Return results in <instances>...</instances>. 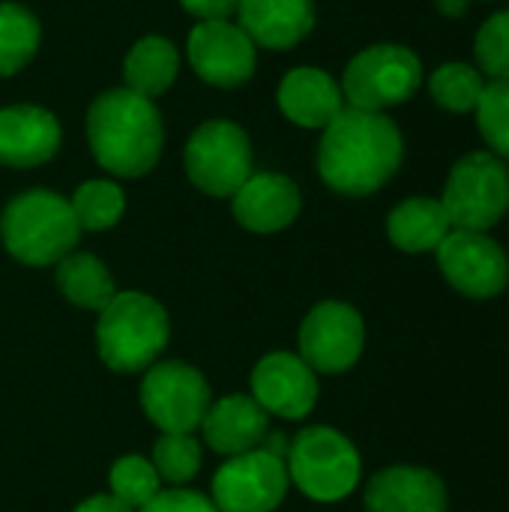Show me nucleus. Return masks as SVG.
<instances>
[{"label":"nucleus","mask_w":509,"mask_h":512,"mask_svg":"<svg viewBox=\"0 0 509 512\" xmlns=\"http://www.w3.org/2000/svg\"><path fill=\"white\" fill-rule=\"evenodd\" d=\"M402 132L381 111L342 108L318 147V171L324 183L342 195L378 192L402 165Z\"/></svg>","instance_id":"1"},{"label":"nucleus","mask_w":509,"mask_h":512,"mask_svg":"<svg viewBox=\"0 0 509 512\" xmlns=\"http://www.w3.org/2000/svg\"><path fill=\"white\" fill-rule=\"evenodd\" d=\"M90 150L117 177H141L162 156V117L147 96L123 90L102 93L87 114Z\"/></svg>","instance_id":"2"},{"label":"nucleus","mask_w":509,"mask_h":512,"mask_svg":"<svg viewBox=\"0 0 509 512\" xmlns=\"http://www.w3.org/2000/svg\"><path fill=\"white\" fill-rule=\"evenodd\" d=\"M0 234L12 258L30 267H48L75 252L81 228L66 198L48 189H33L9 201Z\"/></svg>","instance_id":"3"},{"label":"nucleus","mask_w":509,"mask_h":512,"mask_svg":"<svg viewBox=\"0 0 509 512\" xmlns=\"http://www.w3.org/2000/svg\"><path fill=\"white\" fill-rule=\"evenodd\" d=\"M168 312L141 291L114 294L96 324L99 357L114 372L147 369L168 345Z\"/></svg>","instance_id":"4"},{"label":"nucleus","mask_w":509,"mask_h":512,"mask_svg":"<svg viewBox=\"0 0 509 512\" xmlns=\"http://www.w3.org/2000/svg\"><path fill=\"white\" fill-rule=\"evenodd\" d=\"M288 477L294 486L321 504H333L348 498L360 483V453L357 447L330 426L303 429L288 444Z\"/></svg>","instance_id":"5"},{"label":"nucleus","mask_w":509,"mask_h":512,"mask_svg":"<svg viewBox=\"0 0 509 512\" xmlns=\"http://www.w3.org/2000/svg\"><path fill=\"white\" fill-rule=\"evenodd\" d=\"M450 225L459 231H489L509 210V168L486 150L462 156L438 198Z\"/></svg>","instance_id":"6"},{"label":"nucleus","mask_w":509,"mask_h":512,"mask_svg":"<svg viewBox=\"0 0 509 512\" xmlns=\"http://www.w3.org/2000/svg\"><path fill=\"white\" fill-rule=\"evenodd\" d=\"M423 81L420 57L405 45H372L360 51L342 78V96L351 108L360 111H384L399 105L417 93Z\"/></svg>","instance_id":"7"},{"label":"nucleus","mask_w":509,"mask_h":512,"mask_svg":"<svg viewBox=\"0 0 509 512\" xmlns=\"http://www.w3.org/2000/svg\"><path fill=\"white\" fill-rule=\"evenodd\" d=\"M186 174L207 195H234L252 177L246 132L231 120H210L198 126L186 144Z\"/></svg>","instance_id":"8"},{"label":"nucleus","mask_w":509,"mask_h":512,"mask_svg":"<svg viewBox=\"0 0 509 512\" xmlns=\"http://www.w3.org/2000/svg\"><path fill=\"white\" fill-rule=\"evenodd\" d=\"M141 408L165 435H192L210 411V387L180 360L159 363L141 381Z\"/></svg>","instance_id":"9"},{"label":"nucleus","mask_w":509,"mask_h":512,"mask_svg":"<svg viewBox=\"0 0 509 512\" xmlns=\"http://www.w3.org/2000/svg\"><path fill=\"white\" fill-rule=\"evenodd\" d=\"M288 465L282 456L258 447L231 456L213 477V504L219 512H273L288 492Z\"/></svg>","instance_id":"10"},{"label":"nucleus","mask_w":509,"mask_h":512,"mask_svg":"<svg viewBox=\"0 0 509 512\" xmlns=\"http://www.w3.org/2000/svg\"><path fill=\"white\" fill-rule=\"evenodd\" d=\"M444 279L471 300H492L509 282V258L489 231L453 228L435 249Z\"/></svg>","instance_id":"11"},{"label":"nucleus","mask_w":509,"mask_h":512,"mask_svg":"<svg viewBox=\"0 0 509 512\" xmlns=\"http://www.w3.org/2000/svg\"><path fill=\"white\" fill-rule=\"evenodd\" d=\"M366 345V327L354 306L327 300L318 303L300 327V360L312 372H348Z\"/></svg>","instance_id":"12"},{"label":"nucleus","mask_w":509,"mask_h":512,"mask_svg":"<svg viewBox=\"0 0 509 512\" xmlns=\"http://www.w3.org/2000/svg\"><path fill=\"white\" fill-rule=\"evenodd\" d=\"M195 72L216 87H237L255 72V42L231 21H201L189 33Z\"/></svg>","instance_id":"13"},{"label":"nucleus","mask_w":509,"mask_h":512,"mask_svg":"<svg viewBox=\"0 0 509 512\" xmlns=\"http://www.w3.org/2000/svg\"><path fill=\"white\" fill-rule=\"evenodd\" d=\"M252 399L267 414L303 420L318 402V378L300 357L276 351L252 369Z\"/></svg>","instance_id":"14"},{"label":"nucleus","mask_w":509,"mask_h":512,"mask_svg":"<svg viewBox=\"0 0 509 512\" xmlns=\"http://www.w3.org/2000/svg\"><path fill=\"white\" fill-rule=\"evenodd\" d=\"M447 483L420 465H390L366 486L369 512H447Z\"/></svg>","instance_id":"15"},{"label":"nucleus","mask_w":509,"mask_h":512,"mask_svg":"<svg viewBox=\"0 0 509 512\" xmlns=\"http://www.w3.org/2000/svg\"><path fill=\"white\" fill-rule=\"evenodd\" d=\"M60 123L39 105H12L0 111V165L33 168L60 147Z\"/></svg>","instance_id":"16"},{"label":"nucleus","mask_w":509,"mask_h":512,"mask_svg":"<svg viewBox=\"0 0 509 512\" xmlns=\"http://www.w3.org/2000/svg\"><path fill=\"white\" fill-rule=\"evenodd\" d=\"M231 198L237 222L255 234L282 231L300 213V189L282 174H252Z\"/></svg>","instance_id":"17"},{"label":"nucleus","mask_w":509,"mask_h":512,"mask_svg":"<svg viewBox=\"0 0 509 512\" xmlns=\"http://www.w3.org/2000/svg\"><path fill=\"white\" fill-rule=\"evenodd\" d=\"M201 429H204V441L222 456H240L258 450L270 435L267 411L252 396L243 393L225 396L216 405H210Z\"/></svg>","instance_id":"18"},{"label":"nucleus","mask_w":509,"mask_h":512,"mask_svg":"<svg viewBox=\"0 0 509 512\" xmlns=\"http://www.w3.org/2000/svg\"><path fill=\"white\" fill-rule=\"evenodd\" d=\"M240 30L264 48H291L315 27V0H240Z\"/></svg>","instance_id":"19"},{"label":"nucleus","mask_w":509,"mask_h":512,"mask_svg":"<svg viewBox=\"0 0 509 512\" xmlns=\"http://www.w3.org/2000/svg\"><path fill=\"white\" fill-rule=\"evenodd\" d=\"M279 108L288 120L306 129H324L345 108L342 87L315 66L291 69L279 84Z\"/></svg>","instance_id":"20"},{"label":"nucleus","mask_w":509,"mask_h":512,"mask_svg":"<svg viewBox=\"0 0 509 512\" xmlns=\"http://www.w3.org/2000/svg\"><path fill=\"white\" fill-rule=\"evenodd\" d=\"M450 231L453 225L438 198H408L399 207H393L387 219V234L393 246L411 255L435 252Z\"/></svg>","instance_id":"21"},{"label":"nucleus","mask_w":509,"mask_h":512,"mask_svg":"<svg viewBox=\"0 0 509 512\" xmlns=\"http://www.w3.org/2000/svg\"><path fill=\"white\" fill-rule=\"evenodd\" d=\"M177 66H180V57L168 39L144 36L126 54V63H123L126 87L138 96L153 99L171 87V81L177 78Z\"/></svg>","instance_id":"22"},{"label":"nucleus","mask_w":509,"mask_h":512,"mask_svg":"<svg viewBox=\"0 0 509 512\" xmlns=\"http://www.w3.org/2000/svg\"><path fill=\"white\" fill-rule=\"evenodd\" d=\"M57 288L81 309H105L114 300V279L108 267L90 252H69L57 261Z\"/></svg>","instance_id":"23"},{"label":"nucleus","mask_w":509,"mask_h":512,"mask_svg":"<svg viewBox=\"0 0 509 512\" xmlns=\"http://www.w3.org/2000/svg\"><path fill=\"white\" fill-rule=\"evenodd\" d=\"M39 48V21L18 3H0V78L15 75Z\"/></svg>","instance_id":"24"},{"label":"nucleus","mask_w":509,"mask_h":512,"mask_svg":"<svg viewBox=\"0 0 509 512\" xmlns=\"http://www.w3.org/2000/svg\"><path fill=\"white\" fill-rule=\"evenodd\" d=\"M483 90H486L483 75L474 66H468V63H444L429 78L432 99L441 108L453 111V114L477 111V102H480Z\"/></svg>","instance_id":"25"},{"label":"nucleus","mask_w":509,"mask_h":512,"mask_svg":"<svg viewBox=\"0 0 509 512\" xmlns=\"http://www.w3.org/2000/svg\"><path fill=\"white\" fill-rule=\"evenodd\" d=\"M81 231H108L123 216V189L111 180H87L69 201Z\"/></svg>","instance_id":"26"},{"label":"nucleus","mask_w":509,"mask_h":512,"mask_svg":"<svg viewBox=\"0 0 509 512\" xmlns=\"http://www.w3.org/2000/svg\"><path fill=\"white\" fill-rule=\"evenodd\" d=\"M108 483H111V495L132 510H141L144 504H150L159 495V474H156L153 462H147L141 456L117 459L111 465Z\"/></svg>","instance_id":"27"},{"label":"nucleus","mask_w":509,"mask_h":512,"mask_svg":"<svg viewBox=\"0 0 509 512\" xmlns=\"http://www.w3.org/2000/svg\"><path fill=\"white\" fill-rule=\"evenodd\" d=\"M477 123L492 153L509 162V78L486 84L477 102Z\"/></svg>","instance_id":"28"},{"label":"nucleus","mask_w":509,"mask_h":512,"mask_svg":"<svg viewBox=\"0 0 509 512\" xmlns=\"http://www.w3.org/2000/svg\"><path fill=\"white\" fill-rule=\"evenodd\" d=\"M153 468L159 480L186 483L201 468V447L192 435H162L153 447Z\"/></svg>","instance_id":"29"},{"label":"nucleus","mask_w":509,"mask_h":512,"mask_svg":"<svg viewBox=\"0 0 509 512\" xmlns=\"http://www.w3.org/2000/svg\"><path fill=\"white\" fill-rule=\"evenodd\" d=\"M474 54H477L480 69H483L492 81L509 78V9L495 12V15L480 27Z\"/></svg>","instance_id":"30"},{"label":"nucleus","mask_w":509,"mask_h":512,"mask_svg":"<svg viewBox=\"0 0 509 512\" xmlns=\"http://www.w3.org/2000/svg\"><path fill=\"white\" fill-rule=\"evenodd\" d=\"M138 512H219L216 504L198 492L189 489H168L159 492L150 504H144Z\"/></svg>","instance_id":"31"},{"label":"nucleus","mask_w":509,"mask_h":512,"mask_svg":"<svg viewBox=\"0 0 509 512\" xmlns=\"http://www.w3.org/2000/svg\"><path fill=\"white\" fill-rule=\"evenodd\" d=\"M186 12H192L201 21H225L231 12H237L240 0H180Z\"/></svg>","instance_id":"32"},{"label":"nucleus","mask_w":509,"mask_h":512,"mask_svg":"<svg viewBox=\"0 0 509 512\" xmlns=\"http://www.w3.org/2000/svg\"><path fill=\"white\" fill-rule=\"evenodd\" d=\"M75 512H135L132 507H126L123 501H117L114 495H96L90 501H84Z\"/></svg>","instance_id":"33"},{"label":"nucleus","mask_w":509,"mask_h":512,"mask_svg":"<svg viewBox=\"0 0 509 512\" xmlns=\"http://www.w3.org/2000/svg\"><path fill=\"white\" fill-rule=\"evenodd\" d=\"M435 3H438V9H441L444 15H450V18H462L471 0H435Z\"/></svg>","instance_id":"34"}]
</instances>
